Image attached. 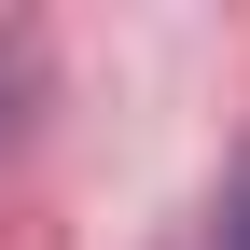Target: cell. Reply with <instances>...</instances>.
Masks as SVG:
<instances>
[{"label": "cell", "instance_id": "obj_1", "mask_svg": "<svg viewBox=\"0 0 250 250\" xmlns=\"http://www.w3.org/2000/svg\"><path fill=\"white\" fill-rule=\"evenodd\" d=\"M208 250H250V167H236V208H223V236H208Z\"/></svg>", "mask_w": 250, "mask_h": 250}]
</instances>
